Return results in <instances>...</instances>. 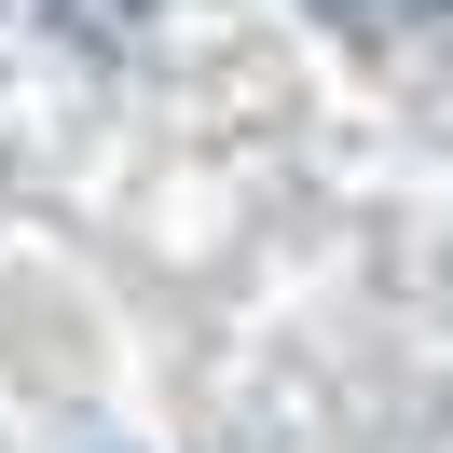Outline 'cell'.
<instances>
[{
    "mask_svg": "<svg viewBox=\"0 0 453 453\" xmlns=\"http://www.w3.org/2000/svg\"><path fill=\"white\" fill-rule=\"evenodd\" d=\"M330 14H357V28H426V14H453V0H330Z\"/></svg>",
    "mask_w": 453,
    "mask_h": 453,
    "instance_id": "1",
    "label": "cell"
}]
</instances>
